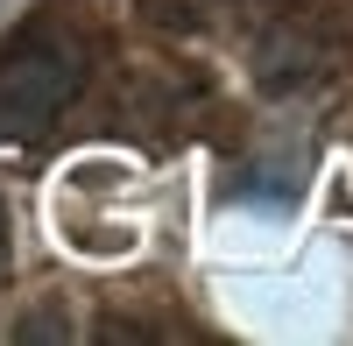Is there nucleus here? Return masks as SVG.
Returning <instances> with one entry per match:
<instances>
[{"label":"nucleus","instance_id":"f257e3e1","mask_svg":"<svg viewBox=\"0 0 353 346\" xmlns=\"http://www.w3.org/2000/svg\"><path fill=\"white\" fill-rule=\"evenodd\" d=\"M85 92V43L57 21H28L0 43V141H36Z\"/></svg>","mask_w":353,"mask_h":346}]
</instances>
